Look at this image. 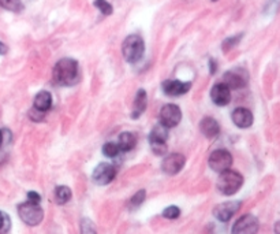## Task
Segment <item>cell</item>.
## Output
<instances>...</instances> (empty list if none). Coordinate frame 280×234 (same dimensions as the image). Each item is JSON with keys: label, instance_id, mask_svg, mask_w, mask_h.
<instances>
[{"label": "cell", "instance_id": "6da1fadb", "mask_svg": "<svg viewBox=\"0 0 280 234\" xmlns=\"http://www.w3.org/2000/svg\"><path fill=\"white\" fill-rule=\"evenodd\" d=\"M78 62L72 57H63L55 65L52 72L53 81L57 85L70 86L77 81L78 78Z\"/></svg>", "mask_w": 280, "mask_h": 234}, {"label": "cell", "instance_id": "7a4b0ae2", "mask_svg": "<svg viewBox=\"0 0 280 234\" xmlns=\"http://www.w3.org/2000/svg\"><path fill=\"white\" fill-rule=\"evenodd\" d=\"M243 185V177L238 171L234 170H226V171L220 172V176L216 182V188L218 191L224 195V196H233L238 191L242 188Z\"/></svg>", "mask_w": 280, "mask_h": 234}, {"label": "cell", "instance_id": "3957f363", "mask_svg": "<svg viewBox=\"0 0 280 234\" xmlns=\"http://www.w3.org/2000/svg\"><path fill=\"white\" fill-rule=\"evenodd\" d=\"M145 52V43L141 36L138 34H130L124 38L122 44V53L126 62L135 63L144 56Z\"/></svg>", "mask_w": 280, "mask_h": 234}, {"label": "cell", "instance_id": "277c9868", "mask_svg": "<svg viewBox=\"0 0 280 234\" xmlns=\"http://www.w3.org/2000/svg\"><path fill=\"white\" fill-rule=\"evenodd\" d=\"M18 215L28 226H37L43 222L44 211L40 204L26 201L18 206Z\"/></svg>", "mask_w": 280, "mask_h": 234}, {"label": "cell", "instance_id": "5b68a950", "mask_svg": "<svg viewBox=\"0 0 280 234\" xmlns=\"http://www.w3.org/2000/svg\"><path fill=\"white\" fill-rule=\"evenodd\" d=\"M208 164L214 171L223 172L230 170V167L233 166V156L227 149H216L211 153Z\"/></svg>", "mask_w": 280, "mask_h": 234}, {"label": "cell", "instance_id": "8992f818", "mask_svg": "<svg viewBox=\"0 0 280 234\" xmlns=\"http://www.w3.org/2000/svg\"><path fill=\"white\" fill-rule=\"evenodd\" d=\"M223 82L230 89H241L245 88L249 82V73L245 69L235 67L224 73Z\"/></svg>", "mask_w": 280, "mask_h": 234}, {"label": "cell", "instance_id": "52a82bcc", "mask_svg": "<svg viewBox=\"0 0 280 234\" xmlns=\"http://www.w3.org/2000/svg\"><path fill=\"white\" fill-rule=\"evenodd\" d=\"M182 111L176 104H166L160 110V124L168 129L181 124Z\"/></svg>", "mask_w": 280, "mask_h": 234}, {"label": "cell", "instance_id": "ba28073f", "mask_svg": "<svg viewBox=\"0 0 280 234\" xmlns=\"http://www.w3.org/2000/svg\"><path fill=\"white\" fill-rule=\"evenodd\" d=\"M115 176H116V167L111 163H100L99 166L93 170V181L95 184L100 185V187H104L108 185L109 182L114 181Z\"/></svg>", "mask_w": 280, "mask_h": 234}, {"label": "cell", "instance_id": "9c48e42d", "mask_svg": "<svg viewBox=\"0 0 280 234\" xmlns=\"http://www.w3.org/2000/svg\"><path fill=\"white\" fill-rule=\"evenodd\" d=\"M258 227H260V223L256 216L252 214H246L234 223L233 234H257Z\"/></svg>", "mask_w": 280, "mask_h": 234}, {"label": "cell", "instance_id": "30bf717a", "mask_svg": "<svg viewBox=\"0 0 280 234\" xmlns=\"http://www.w3.org/2000/svg\"><path fill=\"white\" fill-rule=\"evenodd\" d=\"M242 206L241 201H226V203H220L214 208V215L215 218L220 222H228L235 214H237L239 208Z\"/></svg>", "mask_w": 280, "mask_h": 234}, {"label": "cell", "instance_id": "8fae6325", "mask_svg": "<svg viewBox=\"0 0 280 234\" xmlns=\"http://www.w3.org/2000/svg\"><path fill=\"white\" fill-rule=\"evenodd\" d=\"M186 159L182 153H171L164 158L162 163V170L167 176H175L185 166Z\"/></svg>", "mask_w": 280, "mask_h": 234}, {"label": "cell", "instance_id": "7c38bea8", "mask_svg": "<svg viewBox=\"0 0 280 234\" xmlns=\"http://www.w3.org/2000/svg\"><path fill=\"white\" fill-rule=\"evenodd\" d=\"M163 92L166 93L167 96H172V97H176V96H182L187 93L191 88V84L190 82H182L179 80H166L163 82Z\"/></svg>", "mask_w": 280, "mask_h": 234}, {"label": "cell", "instance_id": "4fadbf2b", "mask_svg": "<svg viewBox=\"0 0 280 234\" xmlns=\"http://www.w3.org/2000/svg\"><path fill=\"white\" fill-rule=\"evenodd\" d=\"M211 99L216 105L224 107L231 101V89L224 82H219L211 91Z\"/></svg>", "mask_w": 280, "mask_h": 234}, {"label": "cell", "instance_id": "5bb4252c", "mask_svg": "<svg viewBox=\"0 0 280 234\" xmlns=\"http://www.w3.org/2000/svg\"><path fill=\"white\" fill-rule=\"evenodd\" d=\"M231 120H233L234 125L238 126V128H241V129H247V128H250L253 125V114L252 111L247 110L245 107H238L235 110L233 111V114H231Z\"/></svg>", "mask_w": 280, "mask_h": 234}, {"label": "cell", "instance_id": "9a60e30c", "mask_svg": "<svg viewBox=\"0 0 280 234\" xmlns=\"http://www.w3.org/2000/svg\"><path fill=\"white\" fill-rule=\"evenodd\" d=\"M199 130H201V133L204 134L205 137L215 139L220 133V126H219V122L215 118L205 116L204 120L199 122Z\"/></svg>", "mask_w": 280, "mask_h": 234}, {"label": "cell", "instance_id": "2e32d148", "mask_svg": "<svg viewBox=\"0 0 280 234\" xmlns=\"http://www.w3.org/2000/svg\"><path fill=\"white\" fill-rule=\"evenodd\" d=\"M148 105V96L147 92L144 89H139L135 95V99H134L133 103V110H131V118L133 120H138L141 115L145 112Z\"/></svg>", "mask_w": 280, "mask_h": 234}, {"label": "cell", "instance_id": "e0dca14e", "mask_svg": "<svg viewBox=\"0 0 280 234\" xmlns=\"http://www.w3.org/2000/svg\"><path fill=\"white\" fill-rule=\"evenodd\" d=\"M51 107H52V95L48 91L38 92L34 97L33 108L41 111V112H47Z\"/></svg>", "mask_w": 280, "mask_h": 234}, {"label": "cell", "instance_id": "ac0fdd59", "mask_svg": "<svg viewBox=\"0 0 280 234\" xmlns=\"http://www.w3.org/2000/svg\"><path fill=\"white\" fill-rule=\"evenodd\" d=\"M118 145L122 152H128L137 145V136L131 132H123L119 136Z\"/></svg>", "mask_w": 280, "mask_h": 234}, {"label": "cell", "instance_id": "d6986e66", "mask_svg": "<svg viewBox=\"0 0 280 234\" xmlns=\"http://www.w3.org/2000/svg\"><path fill=\"white\" fill-rule=\"evenodd\" d=\"M168 139V128L163 126L162 124L156 125L149 133V144L151 143H167Z\"/></svg>", "mask_w": 280, "mask_h": 234}, {"label": "cell", "instance_id": "ffe728a7", "mask_svg": "<svg viewBox=\"0 0 280 234\" xmlns=\"http://www.w3.org/2000/svg\"><path fill=\"white\" fill-rule=\"evenodd\" d=\"M72 189L68 187H66V185H59V187H56V189H55V200H56L57 204H60V206H63V204H66V203H68V201L72 200Z\"/></svg>", "mask_w": 280, "mask_h": 234}, {"label": "cell", "instance_id": "44dd1931", "mask_svg": "<svg viewBox=\"0 0 280 234\" xmlns=\"http://www.w3.org/2000/svg\"><path fill=\"white\" fill-rule=\"evenodd\" d=\"M145 199H147V192L144 191V189L138 191L137 193L128 200V208H130V210H135V208H138V207L143 204L144 201H145Z\"/></svg>", "mask_w": 280, "mask_h": 234}, {"label": "cell", "instance_id": "7402d4cb", "mask_svg": "<svg viewBox=\"0 0 280 234\" xmlns=\"http://www.w3.org/2000/svg\"><path fill=\"white\" fill-rule=\"evenodd\" d=\"M0 6L3 9L13 11V13H18L22 10V2L21 0H0Z\"/></svg>", "mask_w": 280, "mask_h": 234}, {"label": "cell", "instance_id": "603a6c76", "mask_svg": "<svg viewBox=\"0 0 280 234\" xmlns=\"http://www.w3.org/2000/svg\"><path fill=\"white\" fill-rule=\"evenodd\" d=\"M120 152L122 151H120V148H119V145L116 143H107L103 147V153H104L105 156H108V158H116Z\"/></svg>", "mask_w": 280, "mask_h": 234}, {"label": "cell", "instance_id": "cb8c5ba5", "mask_svg": "<svg viewBox=\"0 0 280 234\" xmlns=\"http://www.w3.org/2000/svg\"><path fill=\"white\" fill-rule=\"evenodd\" d=\"M95 7L99 10L103 15H111L114 13V9L111 3H108L107 0H95Z\"/></svg>", "mask_w": 280, "mask_h": 234}, {"label": "cell", "instance_id": "d4e9b609", "mask_svg": "<svg viewBox=\"0 0 280 234\" xmlns=\"http://www.w3.org/2000/svg\"><path fill=\"white\" fill-rule=\"evenodd\" d=\"M81 234H97L95 223L89 218H84L81 220Z\"/></svg>", "mask_w": 280, "mask_h": 234}, {"label": "cell", "instance_id": "484cf974", "mask_svg": "<svg viewBox=\"0 0 280 234\" xmlns=\"http://www.w3.org/2000/svg\"><path fill=\"white\" fill-rule=\"evenodd\" d=\"M163 216L166 219H178L181 216V210H179V207L176 206L167 207L166 210L163 211Z\"/></svg>", "mask_w": 280, "mask_h": 234}, {"label": "cell", "instance_id": "4316f807", "mask_svg": "<svg viewBox=\"0 0 280 234\" xmlns=\"http://www.w3.org/2000/svg\"><path fill=\"white\" fill-rule=\"evenodd\" d=\"M241 37H242V34H238V36H233V37L226 38V40H224V43H223V51H224V52H227V51H230L231 48L235 47V45L239 43Z\"/></svg>", "mask_w": 280, "mask_h": 234}, {"label": "cell", "instance_id": "83f0119b", "mask_svg": "<svg viewBox=\"0 0 280 234\" xmlns=\"http://www.w3.org/2000/svg\"><path fill=\"white\" fill-rule=\"evenodd\" d=\"M151 148L157 156H163L167 153V143H151Z\"/></svg>", "mask_w": 280, "mask_h": 234}, {"label": "cell", "instance_id": "f1b7e54d", "mask_svg": "<svg viewBox=\"0 0 280 234\" xmlns=\"http://www.w3.org/2000/svg\"><path fill=\"white\" fill-rule=\"evenodd\" d=\"M44 114L45 112H41V111L36 110V108H32V110L29 111V118L34 121V122H40L44 118Z\"/></svg>", "mask_w": 280, "mask_h": 234}, {"label": "cell", "instance_id": "f546056e", "mask_svg": "<svg viewBox=\"0 0 280 234\" xmlns=\"http://www.w3.org/2000/svg\"><path fill=\"white\" fill-rule=\"evenodd\" d=\"M7 222H10L7 215L0 211V231H6V230H7V227H9V226H7Z\"/></svg>", "mask_w": 280, "mask_h": 234}, {"label": "cell", "instance_id": "4dcf8cb0", "mask_svg": "<svg viewBox=\"0 0 280 234\" xmlns=\"http://www.w3.org/2000/svg\"><path fill=\"white\" fill-rule=\"evenodd\" d=\"M28 201H32V203H36V204H40L41 201V196L38 195L37 192H29L28 193Z\"/></svg>", "mask_w": 280, "mask_h": 234}, {"label": "cell", "instance_id": "1f68e13d", "mask_svg": "<svg viewBox=\"0 0 280 234\" xmlns=\"http://www.w3.org/2000/svg\"><path fill=\"white\" fill-rule=\"evenodd\" d=\"M209 69H211V74L218 72V63L215 62V59H209Z\"/></svg>", "mask_w": 280, "mask_h": 234}, {"label": "cell", "instance_id": "d6a6232c", "mask_svg": "<svg viewBox=\"0 0 280 234\" xmlns=\"http://www.w3.org/2000/svg\"><path fill=\"white\" fill-rule=\"evenodd\" d=\"M7 51H9L7 45H6L5 43H2V41H0V55H6V53H7Z\"/></svg>", "mask_w": 280, "mask_h": 234}, {"label": "cell", "instance_id": "836d02e7", "mask_svg": "<svg viewBox=\"0 0 280 234\" xmlns=\"http://www.w3.org/2000/svg\"><path fill=\"white\" fill-rule=\"evenodd\" d=\"M275 233H276V234H280V220H279V222H276V225H275Z\"/></svg>", "mask_w": 280, "mask_h": 234}, {"label": "cell", "instance_id": "e575fe53", "mask_svg": "<svg viewBox=\"0 0 280 234\" xmlns=\"http://www.w3.org/2000/svg\"><path fill=\"white\" fill-rule=\"evenodd\" d=\"M2 144H3V132L0 130V147H2Z\"/></svg>", "mask_w": 280, "mask_h": 234}, {"label": "cell", "instance_id": "d590c367", "mask_svg": "<svg viewBox=\"0 0 280 234\" xmlns=\"http://www.w3.org/2000/svg\"><path fill=\"white\" fill-rule=\"evenodd\" d=\"M212 2H216V0H212Z\"/></svg>", "mask_w": 280, "mask_h": 234}]
</instances>
